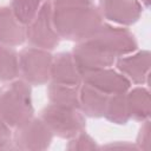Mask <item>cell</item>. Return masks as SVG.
I'll return each instance as SVG.
<instances>
[{"mask_svg":"<svg viewBox=\"0 0 151 151\" xmlns=\"http://www.w3.org/2000/svg\"><path fill=\"white\" fill-rule=\"evenodd\" d=\"M52 21L60 38L79 42L94 34L103 15L93 0H54Z\"/></svg>","mask_w":151,"mask_h":151,"instance_id":"6da1fadb","label":"cell"},{"mask_svg":"<svg viewBox=\"0 0 151 151\" xmlns=\"http://www.w3.org/2000/svg\"><path fill=\"white\" fill-rule=\"evenodd\" d=\"M32 90L25 80H14L0 91V118L18 127L33 117Z\"/></svg>","mask_w":151,"mask_h":151,"instance_id":"7a4b0ae2","label":"cell"},{"mask_svg":"<svg viewBox=\"0 0 151 151\" xmlns=\"http://www.w3.org/2000/svg\"><path fill=\"white\" fill-rule=\"evenodd\" d=\"M40 119L46 124L53 136L70 139L83 132L86 127L84 113L79 109L50 104L40 112Z\"/></svg>","mask_w":151,"mask_h":151,"instance_id":"3957f363","label":"cell"},{"mask_svg":"<svg viewBox=\"0 0 151 151\" xmlns=\"http://www.w3.org/2000/svg\"><path fill=\"white\" fill-rule=\"evenodd\" d=\"M26 40L32 47L51 51L55 48L60 41L52 21V4L42 2L40 9L33 20L26 25Z\"/></svg>","mask_w":151,"mask_h":151,"instance_id":"277c9868","label":"cell"},{"mask_svg":"<svg viewBox=\"0 0 151 151\" xmlns=\"http://www.w3.org/2000/svg\"><path fill=\"white\" fill-rule=\"evenodd\" d=\"M53 55L41 48L27 47L19 53V74L29 85H42L50 80Z\"/></svg>","mask_w":151,"mask_h":151,"instance_id":"5b68a950","label":"cell"},{"mask_svg":"<svg viewBox=\"0 0 151 151\" xmlns=\"http://www.w3.org/2000/svg\"><path fill=\"white\" fill-rule=\"evenodd\" d=\"M86 40H91L116 58L130 54L138 47L134 35L127 28L113 27L104 22L94 32V34Z\"/></svg>","mask_w":151,"mask_h":151,"instance_id":"8992f818","label":"cell"},{"mask_svg":"<svg viewBox=\"0 0 151 151\" xmlns=\"http://www.w3.org/2000/svg\"><path fill=\"white\" fill-rule=\"evenodd\" d=\"M53 134L40 118H31L15 127L12 136V146L22 151H41L50 147Z\"/></svg>","mask_w":151,"mask_h":151,"instance_id":"52a82bcc","label":"cell"},{"mask_svg":"<svg viewBox=\"0 0 151 151\" xmlns=\"http://www.w3.org/2000/svg\"><path fill=\"white\" fill-rule=\"evenodd\" d=\"M71 54L81 76V79L86 73L112 66L117 59L114 55L106 52L91 40L77 42Z\"/></svg>","mask_w":151,"mask_h":151,"instance_id":"ba28073f","label":"cell"},{"mask_svg":"<svg viewBox=\"0 0 151 151\" xmlns=\"http://www.w3.org/2000/svg\"><path fill=\"white\" fill-rule=\"evenodd\" d=\"M103 18L119 25H132L142 15L143 7L138 0H100Z\"/></svg>","mask_w":151,"mask_h":151,"instance_id":"9c48e42d","label":"cell"},{"mask_svg":"<svg viewBox=\"0 0 151 151\" xmlns=\"http://www.w3.org/2000/svg\"><path fill=\"white\" fill-rule=\"evenodd\" d=\"M83 83L93 86L107 96L126 93L131 86L130 80L125 76L110 67L86 73L83 76Z\"/></svg>","mask_w":151,"mask_h":151,"instance_id":"30bf717a","label":"cell"},{"mask_svg":"<svg viewBox=\"0 0 151 151\" xmlns=\"http://www.w3.org/2000/svg\"><path fill=\"white\" fill-rule=\"evenodd\" d=\"M117 70L125 76L130 83L144 84L147 81L150 71V52L139 51L129 57H119L117 61Z\"/></svg>","mask_w":151,"mask_h":151,"instance_id":"8fae6325","label":"cell"},{"mask_svg":"<svg viewBox=\"0 0 151 151\" xmlns=\"http://www.w3.org/2000/svg\"><path fill=\"white\" fill-rule=\"evenodd\" d=\"M50 80L51 83L73 86H79L83 83L81 76L74 64L71 53L60 52L52 58Z\"/></svg>","mask_w":151,"mask_h":151,"instance_id":"7c38bea8","label":"cell"},{"mask_svg":"<svg viewBox=\"0 0 151 151\" xmlns=\"http://www.w3.org/2000/svg\"><path fill=\"white\" fill-rule=\"evenodd\" d=\"M26 40V28L9 7H0V45L18 46Z\"/></svg>","mask_w":151,"mask_h":151,"instance_id":"4fadbf2b","label":"cell"},{"mask_svg":"<svg viewBox=\"0 0 151 151\" xmlns=\"http://www.w3.org/2000/svg\"><path fill=\"white\" fill-rule=\"evenodd\" d=\"M109 96L93 86L81 83L79 86V110L88 117H104Z\"/></svg>","mask_w":151,"mask_h":151,"instance_id":"5bb4252c","label":"cell"},{"mask_svg":"<svg viewBox=\"0 0 151 151\" xmlns=\"http://www.w3.org/2000/svg\"><path fill=\"white\" fill-rule=\"evenodd\" d=\"M126 105L130 118L144 122L149 119L151 109H150V94L149 91L144 87H136L125 93Z\"/></svg>","mask_w":151,"mask_h":151,"instance_id":"9a60e30c","label":"cell"},{"mask_svg":"<svg viewBox=\"0 0 151 151\" xmlns=\"http://www.w3.org/2000/svg\"><path fill=\"white\" fill-rule=\"evenodd\" d=\"M79 86L51 83L47 87L50 103L59 106L79 109Z\"/></svg>","mask_w":151,"mask_h":151,"instance_id":"2e32d148","label":"cell"},{"mask_svg":"<svg viewBox=\"0 0 151 151\" xmlns=\"http://www.w3.org/2000/svg\"><path fill=\"white\" fill-rule=\"evenodd\" d=\"M104 117L111 123L119 125H124L129 122L130 116L127 111L125 93H117L109 96Z\"/></svg>","mask_w":151,"mask_h":151,"instance_id":"e0dca14e","label":"cell"},{"mask_svg":"<svg viewBox=\"0 0 151 151\" xmlns=\"http://www.w3.org/2000/svg\"><path fill=\"white\" fill-rule=\"evenodd\" d=\"M19 76V54L9 46L0 45V81H12Z\"/></svg>","mask_w":151,"mask_h":151,"instance_id":"ac0fdd59","label":"cell"},{"mask_svg":"<svg viewBox=\"0 0 151 151\" xmlns=\"http://www.w3.org/2000/svg\"><path fill=\"white\" fill-rule=\"evenodd\" d=\"M42 5V0H11V11L22 24H29Z\"/></svg>","mask_w":151,"mask_h":151,"instance_id":"d6986e66","label":"cell"},{"mask_svg":"<svg viewBox=\"0 0 151 151\" xmlns=\"http://www.w3.org/2000/svg\"><path fill=\"white\" fill-rule=\"evenodd\" d=\"M67 150H71V151H76V150H79V151H84V150H96V149H99L96 140L88 136L87 133H85V131L78 133L77 136L70 138V142L66 146Z\"/></svg>","mask_w":151,"mask_h":151,"instance_id":"ffe728a7","label":"cell"},{"mask_svg":"<svg viewBox=\"0 0 151 151\" xmlns=\"http://www.w3.org/2000/svg\"><path fill=\"white\" fill-rule=\"evenodd\" d=\"M144 124L142 125L138 136H137V142L136 145L138 150H149L150 147V122L149 119L143 122Z\"/></svg>","mask_w":151,"mask_h":151,"instance_id":"44dd1931","label":"cell"},{"mask_svg":"<svg viewBox=\"0 0 151 151\" xmlns=\"http://www.w3.org/2000/svg\"><path fill=\"white\" fill-rule=\"evenodd\" d=\"M12 131L11 126L0 118V150L13 149L12 146Z\"/></svg>","mask_w":151,"mask_h":151,"instance_id":"7402d4cb","label":"cell"},{"mask_svg":"<svg viewBox=\"0 0 151 151\" xmlns=\"http://www.w3.org/2000/svg\"><path fill=\"white\" fill-rule=\"evenodd\" d=\"M126 149V150H138L137 145L136 144H131L129 142H125V143H116V144H110V145H105L103 146V149Z\"/></svg>","mask_w":151,"mask_h":151,"instance_id":"603a6c76","label":"cell"},{"mask_svg":"<svg viewBox=\"0 0 151 151\" xmlns=\"http://www.w3.org/2000/svg\"><path fill=\"white\" fill-rule=\"evenodd\" d=\"M140 1H142V4H144L145 7H149V5H150V0H140Z\"/></svg>","mask_w":151,"mask_h":151,"instance_id":"cb8c5ba5","label":"cell"}]
</instances>
